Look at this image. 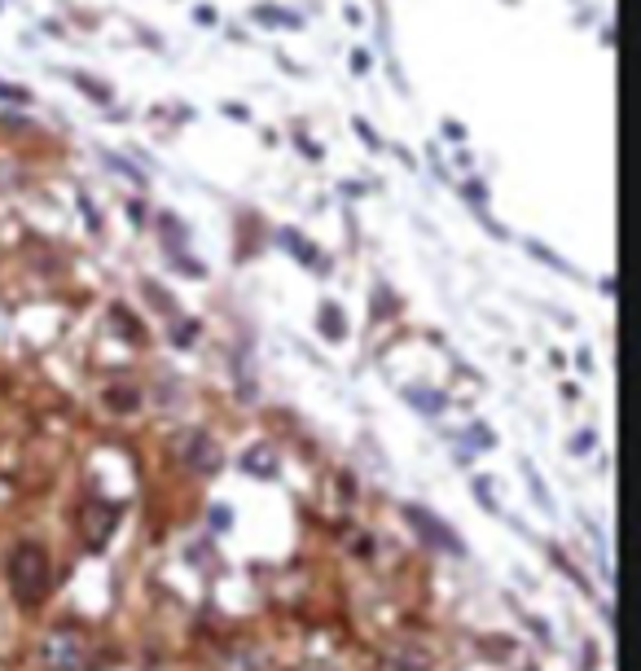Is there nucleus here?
<instances>
[{"instance_id":"nucleus-1","label":"nucleus","mask_w":641,"mask_h":671,"mask_svg":"<svg viewBox=\"0 0 641 671\" xmlns=\"http://www.w3.org/2000/svg\"><path fill=\"white\" fill-rule=\"evenodd\" d=\"M10 584H14V597L23 605H40L54 588V557L45 544L36 540H23L14 553H10Z\"/></svg>"},{"instance_id":"nucleus-2","label":"nucleus","mask_w":641,"mask_h":671,"mask_svg":"<svg viewBox=\"0 0 641 671\" xmlns=\"http://www.w3.org/2000/svg\"><path fill=\"white\" fill-rule=\"evenodd\" d=\"M93 662V640L80 627H54L40 640V667L45 671H89Z\"/></svg>"},{"instance_id":"nucleus-3","label":"nucleus","mask_w":641,"mask_h":671,"mask_svg":"<svg viewBox=\"0 0 641 671\" xmlns=\"http://www.w3.org/2000/svg\"><path fill=\"white\" fill-rule=\"evenodd\" d=\"M405 518H409V527L431 544V549H440V553H448V557H462L466 553V544L457 540V531H448L435 514H427V509H418V505H409L405 509Z\"/></svg>"},{"instance_id":"nucleus-4","label":"nucleus","mask_w":641,"mask_h":671,"mask_svg":"<svg viewBox=\"0 0 641 671\" xmlns=\"http://www.w3.org/2000/svg\"><path fill=\"white\" fill-rule=\"evenodd\" d=\"M176 457H180L189 470H198V474L220 470V448H215V439H211L207 431H185V435L176 439Z\"/></svg>"},{"instance_id":"nucleus-5","label":"nucleus","mask_w":641,"mask_h":671,"mask_svg":"<svg viewBox=\"0 0 641 671\" xmlns=\"http://www.w3.org/2000/svg\"><path fill=\"white\" fill-rule=\"evenodd\" d=\"M378 671H435V654L422 640H396L383 649Z\"/></svg>"},{"instance_id":"nucleus-6","label":"nucleus","mask_w":641,"mask_h":671,"mask_svg":"<svg viewBox=\"0 0 641 671\" xmlns=\"http://www.w3.org/2000/svg\"><path fill=\"white\" fill-rule=\"evenodd\" d=\"M115 522H119V509H115V505H106V501H89V505L80 509V531H84L89 549H102V544H106V535L115 531Z\"/></svg>"},{"instance_id":"nucleus-7","label":"nucleus","mask_w":641,"mask_h":671,"mask_svg":"<svg viewBox=\"0 0 641 671\" xmlns=\"http://www.w3.org/2000/svg\"><path fill=\"white\" fill-rule=\"evenodd\" d=\"M215 671H277L272 667V654L259 649V645H233L215 658Z\"/></svg>"},{"instance_id":"nucleus-8","label":"nucleus","mask_w":641,"mask_h":671,"mask_svg":"<svg viewBox=\"0 0 641 671\" xmlns=\"http://www.w3.org/2000/svg\"><path fill=\"white\" fill-rule=\"evenodd\" d=\"M137 400H141V396H137L132 387H110V391H106V404H110V409H119V413H132V409H137Z\"/></svg>"},{"instance_id":"nucleus-9","label":"nucleus","mask_w":641,"mask_h":671,"mask_svg":"<svg viewBox=\"0 0 641 671\" xmlns=\"http://www.w3.org/2000/svg\"><path fill=\"white\" fill-rule=\"evenodd\" d=\"M409 400H413V404H418L427 417H435V413L444 409V396H435V391H418V387H413V391H409Z\"/></svg>"},{"instance_id":"nucleus-10","label":"nucleus","mask_w":641,"mask_h":671,"mask_svg":"<svg viewBox=\"0 0 641 671\" xmlns=\"http://www.w3.org/2000/svg\"><path fill=\"white\" fill-rule=\"evenodd\" d=\"M242 466H246V470H259V474H272V470H277V461H272V457H268L264 448L246 452V461H242Z\"/></svg>"},{"instance_id":"nucleus-11","label":"nucleus","mask_w":641,"mask_h":671,"mask_svg":"<svg viewBox=\"0 0 641 671\" xmlns=\"http://www.w3.org/2000/svg\"><path fill=\"white\" fill-rule=\"evenodd\" d=\"M320 325H330V333H343V320H339V311L330 307L326 316H320Z\"/></svg>"},{"instance_id":"nucleus-12","label":"nucleus","mask_w":641,"mask_h":671,"mask_svg":"<svg viewBox=\"0 0 641 671\" xmlns=\"http://www.w3.org/2000/svg\"><path fill=\"white\" fill-rule=\"evenodd\" d=\"M294 671H335L330 662H320V658H307V662H299Z\"/></svg>"},{"instance_id":"nucleus-13","label":"nucleus","mask_w":641,"mask_h":671,"mask_svg":"<svg viewBox=\"0 0 641 671\" xmlns=\"http://www.w3.org/2000/svg\"><path fill=\"white\" fill-rule=\"evenodd\" d=\"M211 522H215V527H220V531H224V527H229V522H233V514H229V509H220V505H215V509H211Z\"/></svg>"}]
</instances>
